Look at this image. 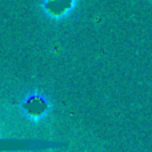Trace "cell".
<instances>
[{
	"mask_svg": "<svg viewBox=\"0 0 152 152\" xmlns=\"http://www.w3.org/2000/svg\"><path fill=\"white\" fill-rule=\"evenodd\" d=\"M76 0H45L44 10L52 18H63L75 7Z\"/></svg>",
	"mask_w": 152,
	"mask_h": 152,
	"instance_id": "1",
	"label": "cell"
}]
</instances>
